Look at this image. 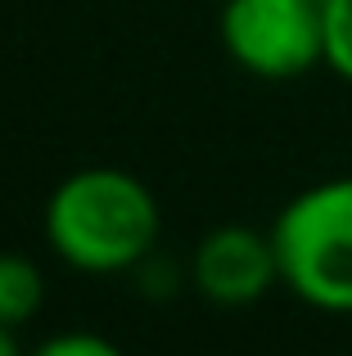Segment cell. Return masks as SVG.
<instances>
[{"instance_id": "6", "label": "cell", "mask_w": 352, "mask_h": 356, "mask_svg": "<svg viewBox=\"0 0 352 356\" xmlns=\"http://www.w3.org/2000/svg\"><path fill=\"white\" fill-rule=\"evenodd\" d=\"M326 14V68L352 81V0H321Z\"/></svg>"}, {"instance_id": "3", "label": "cell", "mask_w": 352, "mask_h": 356, "mask_svg": "<svg viewBox=\"0 0 352 356\" xmlns=\"http://www.w3.org/2000/svg\"><path fill=\"white\" fill-rule=\"evenodd\" d=\"M221 45L262 81H294L326 63V14L321 0H226Z\"/></svg>"}, {"instance_id": "7", "label": "cell", "mask_w": 352, "mask_h": 356, "mask_svg": "<svg viewBox=\"0 0 352 356\" xmlns=\"http://www.w3.org/2000/svg\"><path fill=\"white\" fill-rule=\"evenodd\" d=\"M23 356H127V352L118 348L113 339L95 334V330H59V334H50V339H41Z\"/></svg>"}, {"instance_id": "1", "label": "cell", "mask_w": 352, "mask_h": 356, "mask_svg": "<svg viewBox=\"0 0 352 356\" xmlns=\"http://www.w3.org/2000/svg\"><path fill=\"white\" fill-rule=\"evenodd\" d=\"M163 235L154 190L122 167H81L54 185L45 203V239L63 266L81 275L136 270Z\"/></svg>"}, {"instance_id": "8", "label": "cell", "mask_w": 352, "mask_h": 356, "mask_svg": "<svg viewBox=\"0 0 352 356\" xmlns=\"http://www.w3.org/2000/svg\"><path fill=\"white\" fill-rule=\"evenodd\" d=\"M0 356H23V348H18V330H9V325H0Z\"/></svg>"}, {"instance_id": "2", "label": "cell", "mask_w": 352, "mask_h": 356, "mask_svg": "<svg viewBox=\"0 0 352 356\" xmlns=\"http://www.w3.org/2000/svg\"><path fill=\"white\" fill-rule=\"evenodd\" d=\"M280 284L326 316H352V176L307 185L271 221Z\"/></svg>"}, {"instance_id": "4", "label": "cell", "mask_w": 352, "mask_h": 356, "mask_svg": "<svg viewBox=\"0 0 352 356\" xmlns=\"http://www.w3.org/2000/svg\"><path fill=\"white\" fill-rule=\"evenodd\" d=\"M190 284L212 307H248L280 284L271 230L217 226L190 252Z\"/></svg>"}, {"instance_id": "5", "label": "cell", "mask_w": 352, "mask_h": 356, "mask_svg": "<svg viewBox=\"0 0 352 356\" xmlns=\"http://www.w3.org/2000/svg\"><path fill=\"white\" fill-rule=\"evenodd\" d=\"M45 298H50L45 270L23 252H0V325H9V330L32 325Z\"/></svg>"}]
</instances>
